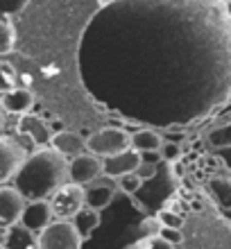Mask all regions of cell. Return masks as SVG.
<instances>
[{"label":"cell","instance_id":"1f68e13d","mask_svg":"<svg viewBox=\"0 0 231 249\" xmlns=\"http://www.w3.org/2000/svg\"><path fill=\"white\" fill-rule=\"evenodd\" d=\"M5 109H2V105H0V131H2V127H5Z\"/></svg>","mask_w":231,"mask_h":249},{"label":"cell","instance_id":"f1b7e54d","mask_svg":"<svg viewBox=\"0 0 231 249\" xmlns=\"http://www.w3.org/2000/svg\"><path fill=\"white\" fill-rule=\"evenodd\" d=\"M147 249H172V245L168 240H163L161 236L147 238Z\"/></svg>","mask_w":231,"mask_h":249},{"label":"cell","instance_id":"e0dca14e","mask_svg":"<svg viewBox=\"0 0 231 249\" xmlns=\"http://www.w3.org/2000/svg\"><path fill=\"white\" fill-rule=\"evenodd\" d=\"M71 222H73V227L77 229L79 236H82V240H86V238L91 236L93 231L102 224V217H100V211L84 206V209L79 211V213L73 217V220H71Z\"/></svg>","mask_w":231,"mask_h":249},{"label":"cell","instance_id":"9a60e30c","mask_svg":"<svg viewBox=\"0 0 231 249\" xmlns=\"http://www.w3.org/2000/svg\"><path fill=\"white\" fill-rule=\"evenodd\" d=\"M5 249H39V243H36V233L30 229H25L23 224H14L9 229H5Z\"/></svg>","mask_w":231,"mask_h":249},{"label":"cell","instance_id":"484cf974","mask_svg":"<svg viewBox=\"0 0 231 249\" xmlns=\"http://www.w3.org/2000/svg\"><path fill=\"white\" fill-rule=\"evenodd\" d=\"M159 236L163 238V240H168V243H170L172 247H175V245H179L181 240H184V233H181V229H170V227H161Z\"/></svg>","mask_w":231,"mask_h":249},{"label":"cell","instance_id":"8992f818","mask_svg":"<svg viewBox=\"0 0 231 249\" xmlns=\"http://www.w3.org/2000/svg\"><path fill=\"white\" fill-rule=\"evenodd\" d=\"M27 159V150L18 138L0 134V186L9 184Z\"/></svg>","mask_w":231,"mask_h":249},{"label":"cell","instance_id":"4316f807","mask_svg":"<svg viewBox=\"0 0 231 249\" xmlns=\"http://www.w3.org/2000/svg\"><path fill=\"white\" fill-rule=\"evenodd\" d=\"M161 161H175V159L179 157V145L177 143H165L161 145Z\"/></svg>","mask_w":231,"mask_h":249},{"label":"cell","instance_id":"4dcf8cb0","mask_svg":"<svg viewBox=\"0 0 231 249\" xmlns=\"http://www.w3.org/2000/svg\"><path fill=\"white\" fill-rule=\"evenodd\" d=\"M127 249H147V238H143V240H139V243H134L129 245Z\"/></svg>","mask_w":231,"mask_h":249},{"label":"cell","instance_id":"5bb4252c","mask_svg":"<svg viewBox=\"0 0 231 249\" xmlns=\"http://www.w3.org/2000/svg\"><path fill=\"white\" fill-rule=\"evenodd\" d=\"M48 147H53L54 152H59L61 157L66 159H73L82 152H86V145H84V138L79 136L77 131H71V129H61L57 134H53Z\"/></svg>","mask_w":231,"mask_h":249},{"label":"cell","instance_id":"7c38bea8","mask_svg":"<svg viewBox=\"0 0 231 249\" xmlns=\"http://www.w3.org/2000/svg\"><path fill=\"white\" fill-rule=\"evenodd\" d=\"M53 209H50V202L48 199H32V202H25V209H23V215H20V222L25 229L39 233L41 229H46L48 224L53 222Z\"/></svg>","mask_w":231,"mask_h":249},{"label":"cell","instance_id":"8fae6325","mask_svg":"<svg viewBox=\"0 0 231 249\" xmlns=\"http://www.w3.org/2000/svg\"><path fill=\"white\" fill-rule=\"evenodd\" d=\"M141 165V154L134 147L125 152H118L113 157L102 159V175L111 179H118L123 175H129V172H136V168Z\"/></svg>","mask_w":231,"mask_h":249},{"label":"cell","instance_id":"52a82bcc","mask_svg":"<svg viewBox=\"0 0 231 249\" xmlns=\"http://www.w3.org/2000/svg\"><path fill=\"white\" fill-rule=\"evenodd\" d=\"M100 177H102V159L100 157L91 154V152H82L77 157L68 159V181L89 186Z\"/></svg>","mask_w":231,"mask_h":249},{"label":"cell","instance_id":"ba28073f","mask_svg":"<svg viewBox=\"0 0 231 249\" xmlns=\"http://www.w3.org/2000/svg\"><path fill=\"white\" fill-rule=\"evenodd\" d=\"M25 202L27 199L14 186H0V229H9L20 222Z\"/></svg>","mask_w":231,"mask_h":249},{"label":"cell","instance_id":"d4e9b609","mask_svg":"<svg viewBox=\"0 0 231 249\" xmlns=\"http://www.w3.org/2000/svg\"><path fill=\"white\" fill-rule=\"evenodd\" d=\"M12 86H16V72L9 68L7 64L0 66V89H12Z\"/></svg>","mask_w":231,"mask_h":249},{"label":"cell","instance_id":"3957f363","mask_svg":"<svg viewBox=\"0 0 231 249\" xmlns=\"http://www.w3.org/2000/svg\"><path fill=\"white\" fill-rule=\"evenodd\" d=\"M84 145L86 152H91L100 159H107L132 147V131H127L125 127H113V124L100 127L84 138Z\"/></svg>","mask_w":231,"mask_h":249},{"label":"cell","instance_id":"7402d4cb","mask_svg":"<svg viewBox=\"0 0 231 249\" xmlns=\"http://www.w3.org/2000/svg\"><path fill=\"white\" fill-rule=\"evenodd\" d=\"M139 231L143 233V238H154V236H159V231H161V222H159V217H157V215L145 217V220L139 224Z\"/></svg>","mask_w":231,"mask_h":249},{"label":"cell","instance_id":"5b68a950","mask_svg":"<svg viewBox=\"0 0 231 249\" xmlns=\"http://www.w3.org/2000/svg\"><path fill=\"white\" fill-rule=\"evenodd\" d=\"M50 209H53L54 220H73L79 211L86 206L84 202V186L66 181L64 186L54 190L53 195L48 197Z\"/></svg>","mask_w":231,"mask_h":249},{"label":"cell","instance_id":"6da1fadb","mask_svg":"<svg viewBox=\"0 0 231 249\" xmlns=\"http://www.w3.org/2000/svg\"><path fill=\"white\" fill-rule=\"evenodd\" d=\"M86 95L147 127H186L231 98V2L109 0L77 43Z\"/></svg>","mask_w":231,"mask_h":249},{"label":"cell","instance_id":"ffe728a7","mask_svg":"<svg viewBox=\"0 0 231 249\" xmlns=\"http://www.w3.org/2000/svg\"><path fill=\"white\" fill-rule=\"evenodd\" d=\"M209 143H211L215 150H227V147H231V123L220 124V127L209 131Z\"/></svg>","mask_w":231,"mask_h":249},{"label":"cell","instance_id":"277c9868","mask_svg":"<svg viewBox=\"0 0 231 249\" xmlns=\"http://www.w3.org/2000/svg\"><path fill=\"white\" fill-rule=\"evenodd\" d=\"M39 249H82V236L71 220H53L36 233Z\"/></svg>","mask_w":231,"mask_h":249},{"label":"cell","instance_id":"cb8c5ba5","mask_svg":"<svg viewBox=\"0 0 231 249\" xmlns=\"http://www.w3.org/2000/svg\"><path fill=\"white\" fill-rule=\"evenodd\" d=\"M30 0H0V14L2 16H12V14H18L27 7Z\"/></svg>","mask_w":231,"mask_h":249},{"label":"cell","instance_id":"44dd1931","mask_svg":"<svg viewBox=\"0 0 231 249\" xmlns=\"http://www.w3.org/2000/svg\"><path fill=\"white\" fill-rule=\"evenodd\" d=\"M116 181V188L123 190V193H127V195H136L141 190V186H143V179L136 175V172H129V175H123V177L113 179Z\"/></svg>","mask_w":231,"mask_h":249},{"label":"cell","instance_id":"ac0fdd59","mask_svg":"<svg viewBox=\"0 0 231 249\" xmlns=\"http://www.w3.org/2000/svg\"><path fill=\"white\" fill-rule=\"evenodd\" d=\"M209 190L222 209H231V177H213L209 181Z\"/></svg>","mask_w":231,"mask_h":249},{"label":"cell","instance_id":"d6986e66","mask_svg":"<svg viewBox=\"0 0 231 249\" xmlns=\"http://www.w3.org/2000/svg\"><path fill=\"white\" fill-rule=\"evenodd\" d=\"M16 46V30L7 18H0V57L9 54Z\"/></svg>","mask_w":231,"mask_h":249},{"label":"cell","instance_id":"f546056e","mask_svg":"<svg viewBox=\"0 0 231 249\" xmlns=\"http://www.w3.org/2000/svg\"><path fill=\"white\" fill-rule=\"evenodd\" d=\"M139 154H141V161H143V163L157 165L159 161H161V152H139Z\"/></svg>","mask_w":231,"mask_h":249},{"label":"cell","instance_id":"836d02e7","mask_svg":"<svg viewBox=\"0 0 231 249\" xmlns=\"http://www.w3.org/2000/svg\"><path fill=\"white\" fill-rule=\"evenodd\" d=\"M0 249H5V245H2V240H0Z\"/></svg>","mask_w":231,"mask_h":249},{"label":"cell","instance_id":"603a6c76","mask_svg":"<svg viewBox=\"0 0 231 249\" xmlns=\"http://www.w3.org/2000/svg\"><path fill=\"white\" fill-rule=\"evenodd\" d=\"M157 217L161 227H170V229H181V224H184V217L175 213V211H161Z\"/></svg>","mask_w":231,"mask_h":249},{"label":"cell","instance_id":"d6a6232c","mask_svg":"<svg viewBox=\"0 0 231 249\" xmlns=\"http://www.w3.org/2000/svg\"><path fill=\"white\" fill-rule=\"evenodd\" d=\"M105 2H109V0H100V5H105Z\"/></svg>","mask_w":231,"mask_h":249},{"label":"cell","instance_id":"30bf717a","mask_svg":"<svg viewBox=\"0 0 231 249\" xmlns=\"http://www.w3.org/2000/svg\"><path fill=\"white\" fill-rule=\"evenodd\" d=\"M18 134L25 136L34 147H48L50 138H53V129L46 120L36 116V113H25L18 120Z\"/></svg>","mask_w":231,"mask_h":249},{"label":"cell","instance_id":"7a4b0ae2","mask_svg":"<svg viewBox=\"0 0 231 249\" xmlns=\"http://www.w3.org/2000/svg\"><path fill=\"white\" fill-rule=\"evenodd\" d=\"M66 181L68 159L54 152L53 147H36L32 154H27L20 170L12 179V186L27 202H32V199H48Z\"/></svg>","mask_w":231,"mask_h":249},{"label":"cell","instance_id":"9c48e42d","mask_svg":"<svg viewBox=\"0 0 231 249\" xmlns=\"http://www.w3.org/2000/svg\"><path fill=\"white\" fill-rule=\"evenodd\" d=\"M116 181L111 177H102L91 181L89 186H84V202L89 209H95V211H102L107 209L109 204L113 202V197H116Z\"/></svg>","mask_w":231,"mask_h":249},{"label":"cell","instance_id":"4fadbf2b","mask_svg":"<svg viewBox=\"0 0 231 249\" xmlns=\"http://www.w3.org/2000/svg\"><path fill=\"white\" fill-rule=\"evenodd\" d=\"M0 105H2L5 113L25 116V113L32 111L34 95H32V91H27L23 86H12V89H7V91H0Z\"/></svg>","mask_w":231,"mask_h":249},{"label":"cell","instance_id":"2e32d148","mask_svg":"<svg viewBox=\"0 0 231 249\" xmlns=\"http://www.w3.org/2000/svg\"><path fill=\"white\" fill-rule=\"evenodd\" d=\"M163 145V136L154 127H141L132 134V147L136 152H159Z\"/></svg>","mask_w":231,"mask_h":249},{"label":"cell","instance_id":"83f0119b","mask_svg":"<svg viewBox=\"0 0 231 249\" xmlns=\"http://www.w3.org/2000/svg\"><path fill=\"white\" fill-rule=\"evenodd\" d=\"M136 175H139L143 181H150V179H154L157 177V165H152V163H143L141 161V165L136 168Z\"/></svg>","mask_w":231,"mask_h":249}]
</instances>
